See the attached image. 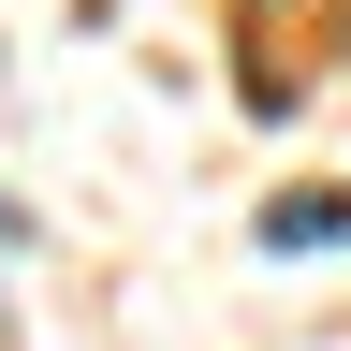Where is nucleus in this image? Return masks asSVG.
Here are the masks:
<instances>
[{"mask_svg":"<svg viewBox=\"0 0 351 351\" xmlns=\"http://www.w3.org/2000/svg\"><path fill=\"white\" fill-rule=\"evenodd\" d=\"M249 234L278 249V263H293V249H351V205H337V191H278V205L249 219Z\"/></svg>","mask_w":351,"mask_h":351,"instance_id":"f257e3e1","label":"nucleus"},{"mask_svg":"<svg viewBox=\"0 0 351 351\" xmlns=\"http://www.w3.org/2000/svg\"><path fill=\"white\" fill-rule=\"evenodd\" d=\"M29 234H44V219H29V205H15V191H0V263H15V249H29Z\"/></svg>","mask_w":351,"mask_h":351,"instance_id":"f03ea898","label":"nucleus"}]
</instances>
